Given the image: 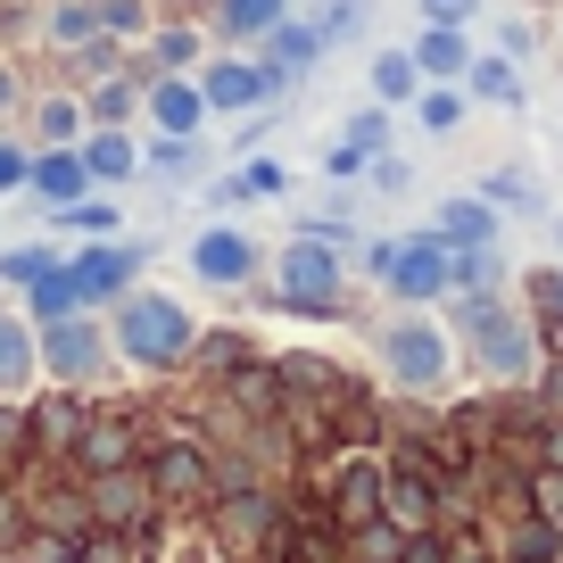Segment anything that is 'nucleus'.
Instances as JSON below:
<instances>
[{"mask_svg":"<svg viewBox=\"0 0 563 563\" xmlns=\"http://www.w3.org/2000/svg\"><path fill=\"white\" fill-rule=\"evenodd\" d=\"M117 332H124V356H141V365H166V356L191 349V323L175 299H124Z\"/></svg>","mask_w":563,"mask_h":563,"instance_id":"1","label":"nucleus"},{"mask_svg":"<svg viewBox=\"0 0 563 563\" xmlns=\"http://www.w3.org/2000/svg\"><path fill=\"white\" fill-rule=\"evenodd\" d=\"M389 365H398V382H440L448 340H440V332H422V323H406V332L389 340Z\"/></svg>","mask_w":563,"mask_h":563,"instance_id":"2","label":"nucleus"},{"mask_svg":"<svg viewBox=\"0 0 563 563\" xmlns=\"http://www.w3.org/2000/svg\"><path fill=\"white\" fill-rule=\"evenodd\" d=\"M265 91H274V67H216L208 84H199V100H216V108H257Z\"/></svg>","mask_w":563,"mask_h":563,"instance_id":"3","label":"nucleus"},{"mask_svg":"<svg viewBox=\"0 0 563 563\" xmlns=\"http://www.w3.org/2000/svg\"><path fill=\"white\" fill-rule=\"evenodd\" d=\"M332 282H340V265L323 257V249H290V257H282V290H290V299H332Z\"/></svg>","mask_w":563,"mask_h":563,"instance_id":"4","label":"nucleus"},{"mask_svg":"<svg viewBox=\"0 0 563 563\" xmlns=\"http://www.w3.org/2000/svg\"><path fill=\"white\" fill-rule=\"evenodd\" d=\"M389 274H398V290H406V299H431V290L448 282V257H440L431 241H422V249H398V257H389Z\"/></svg>","mask_w":563,"mask_h":563,"instance_id":"5","label":"nucleus"},{"mask_svg":"<svg viewBox=\"0 0 563 563\" xmlns=\"http://www.w3.org/2000/svg\"><path fill=\"white\" fill-rule=\"evenodd\" d=\"M249 265H257V257H249L241 232H208V241H199V274H208V282H241Z\"/></svg>","mask_w":563,"mask_h":563,"instance_id":"6","label":"nucleus"},{"mask_svg":"<svg viewBox=\"0 0 563 563\" xmlns=\"http://www.w3.org/2000/svg\"><path fill=\"white\" fill-rule=\"evenodd\" d=\"M473 332H481V349H489V365H497V373H514V365L530 356V349H522V332H514L506 316H489V307L473 316Z\"/></svg>","mask_w":563,"mask_h":563,"instance_id":"7","label":"nucleus"},{"mask_svg":"<svg viewBox=\"0 0 563 563\" xmlns=\"http://www.w3.org/2000/svg\"><path fill=\"white\" fill-rule=\"evenodd\" d=\"M75 307H84V282L51 265V274H42V290H34V316H42V323H58V316H75Z\"/></svg>","mask_w":563,"mask_h":563,"instance_id":"8","label":"nucleus"},{"mask_svg":"<svg viewBox=\"0 0 563 563\" xmlns=\"http://www.w3.org/2000/svg\"><path fill=\"white\" fill-rule=\"evenodd\" d=\"M42 356H51L58 373H84L91 356H100V340H91V332H75V323H58V332L42 340Z\"/></svg>","mask_w":563,"mask_h":563,"instance_id":"9","label":"nucleus"},{"mask_svg":"<svg viewBox=\"0 0 563 563\" xmlns=\"http://www.w3.org/2000/svg\"><path fill=\"white\" fill-rule=\"evenodd\" d=\"M75 282H84V299H108V290L133 282V257H84V265H75Z\"/></svg>","mask_w":563,"mask_h":563,"instance_id":"10","label":"nucleus"},{"mask_svg":"<svg viewBox=\"0 0 563 563\" xmlns=\"http://www.w3.org/2000/svg\"><path fill=\"white\" fill-rule=\"evenodd\" d=\"M158 124H166V133H191V124H199V91L191 84H166L158 91Z\"/></svg>","mask_w":563,"mask_h":563,"instance_id":"11","label":"nucleus"},{"mask_svg":"<svg viewBox=\"0 0 563 563\" xmlns=\"http://www.w3.org/2000/svg\"><path fill=\"white\" fill-rule=\"evenodd\" d=\"M84 175H108V183H117V175H133V150H124L117 133H100V141L84 150Z\"/></svg>","mask_w":563,"mask_h":563,"instance_id":"12","label":"nucleus"},{"mask_svg":"<svg viewBox=\"0 0 563 563\" xmlns=\"http://www.w3.org/2000/svg\"><path fill=\"white\" fill-rule=\"evenodd\" d=\"M415 58H422V67H464V34H456V25H431Z\"/></svg>","mask_w":563,"mask_h":563,"instance_id":"13","label":"nucleus"},{"mask_svg":"<svg viewBox=\"0 0 563 563\" xmlns=\"http://www.w3.org/2000/svg\"><path fill=\"white\" fill-rule=\"evenodd\" d=\"M440 224H448V241H489V232H497V224H489V208H473V199H456Z\"/></svg>","mask_w":563,"mask_h":563,"instance_id":"14","label":"nucleus"},{"mask_svg":"<svg viewBox=\"0 0 563 563\" xmlns=\"http://www.w3.org/2000/svg\"><path fill=\"white\" fill-rule=\"evenodd\" d=\"M25 356H34V349H25V332H18V323H0V389L25 382Z\"/></svg>","mask_w":563,"mask_h":563,"instance_id":"15","label":"nucleus"},{"mask_svg":"<svg viewBox=\"0 0 563 563\" xmlns=\"http://www.w3.org/2000/svg\"><path fill=\"white\" fill-rule=\"evenodd\" d=\"M224 9L241 34H274V18H282V0H224Z\"/></svg>","mask_w":563,"mask_h":563,"instance_id":"16","label":"nucleus"},{"mask_svg":"<svg viewBox=\"0 0 563 563\" xmlns=\"http://www.w3.org/2000/svg\"><path fill=\"white\" fill-rule=\"evenodd\" d=\"M42 191H51V199H75V191H84V166H75V158H51V166H42Z\"/></svg>","mask_w":563,"mask_h":563,"instance_id":"17","label":"nucleus"},{"mask_svg":"<svg viewBox=\"0 0 563 563\" xmlns=\"http://www.w3.org/2000/svg\"><path fill=\"white\" fill-rule=\"evenodd\" d=\"M373 84H382L389 100H406V91H415V58H382V67H373Z\"/></svg>","mask_w":563,"mask_h":563,"instance_id":"18","label":"nucleus"},{"mask_svg":"<svg viewBox=\"0 0 563 563\" xmlns=\"http://www.w3.org/2000/svg\"><path fill=\"white\" fill-rule=\"evenodd\" d=\"M51 249H18V257H9V274H18V282H42V274H51Z\"/></svg>","mask_w":563,"mask_h":563,"instance_id":"19","label":"nucleus"},{"mask_svg":"<svg viewBox=\"0 0 563 563\" xmlns=\"http://www.w3.org/2000/svg\"><path fill=\"white\" fill-rule=\"evenodd\" d=\"M473 91L481 100H514V75L506 67H473Z\"/></svg>","mask_w":563,"mask_h":563,"instance_id":"20","label":"nucleus"},{"mask_svg":"<svg viewBox=\"0 0 563 563\" xmlns=\"http://www.w3.org/2000/svg\"><path fill=\"white\" fill-rule=\"evenodd\" d=\"M108 224H117V208H75L67 216V232H108Z\"/></svg>","mask_w":563,"mask_h":563,"instance_id":"21","label":"nucleus"},{"mask_svg":"<svg viewBox=\"0 0 563 563\" xmlns=\"http://www.w3.org/2000/svg\"><path fill=\"white\" fill-rule=\"evenodd\" d=\"M431 18H473V0H422Z\"/></svg>","mask_w":563,"mask_h":563,"instance_id":"22","label":"nucleus"},{"mask_svg":"<svg viewBox=\"0 0 563 563\" xmlns=\"http://www.w3.org/2000/svg\"><path fill=\"white\" fill-rule=\"evenodd\" d=\"M18 175H25V158H18V150H0V191H9Z\"/></svg>","mask_w":563,"mask_h":563,"instance_id":"23","label":"nucleus"}]
</instances>
